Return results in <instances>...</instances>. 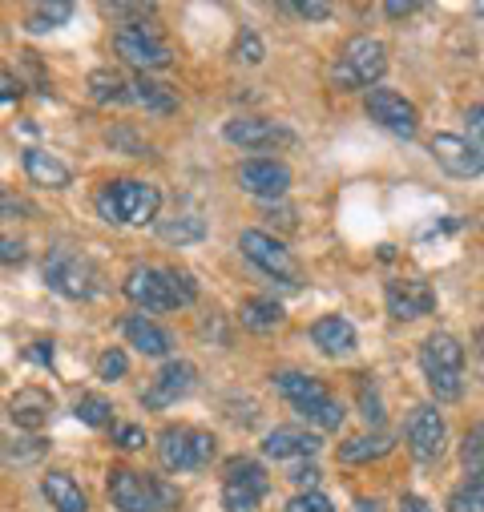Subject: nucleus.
<instances>
[{
	"label": "nucleus",
	"mask_w": 484,
	"mask_h": 512,
	"mask_svg": "<svg viewBox=\"0 0 484 512\" xmlns=\"http://www.w3.org/2000/svg\"><path fill=\"white\" fill-rule=\"evenodd\" d=\"M105 488H109L113 508L121 512H170L182 500L174 484H166L162 476L138 472V468H109Z\"/></svg>",
	"instance_id": "obj_1"
},
{
	"label": "nucleus",
	"mask_w": 484,
	"mask_h": 512,
	"mask_svg": "<svg viewBox=\"0 0 484 512\" xmlns=\"http://www.w3.org/2000/svg\"><path fill=\"white\" fill-rule=\"evenodd\" d=\"M158 206H162V194L154 182H142V178H117V182H105L97 190V214L105 222H121V226H146L158 218Z\"/></svg>",
	"instance_id": "obj_2"
},
{
	"label": "nucleus",
	"mask_w": 484,
	"mask_h": 512,
	"mask_svg": "<svg viewBox=\"0 0 484 512\" xmlns=\"http://www.w3.org/2000/svg\"><path fill=\"white\" fill-rule=\"evenodd\" d=\"M420 367L428 375V388L436 400H444V404L460 400V392H464V375H460L464 371V347L456 335H448V331L428 335L420 347Z\"/></svg>",
	"instance_id": "obj_3"
},
{
	"label": "nucleus",
	"mask_w": 484,
	"mask_h": 512,
	"mask_svg": "<svg viewBox=\"0 0 484 512\" xmlns=\"http://www.w3.org/2000/svg\"><path fill=\"white\" fill-rule=\"evenodd\" d=\"M388 73V45L380 37L359 33L343 45V57L335 61L331 77L339 89H368Z\"/></svg>",
	"instance_id": "obj_4"
},
{
	"label": "nucleus",
	"mask_w": 484,
	"mask_h": 512,
	"mask_svg": "<svg viewBox=\"0 0 484 512\" xmlns=\"http://www.w3.org/2000/svg\"><path fill=\"white\" fill-rule=\"evenodd\" d=\"M113 49H117L121 61L134 65V69H142V73L166 69V65L174 61V57H170V45L162 41V33H158L154 21H130V25H121V29L113 33Z\"/></svg>",
	"instance_id": "obj_5"
},
{
	"label": "nucleus",
	"mask_w": 484,
	"mask_h": 512,
	"mask_svg": "<svg viewBox=\"0 0 484 512\" xmlns=\"http://www.w3.org/2000/svg\"><path fill=\"white\" fill-rule=\"evenodd\" d=\"M41 275H45V283H49L57 295H65V299H93V295H97V267L85 259V254H77V250H69V246L49 250Z\"/></svg>",
	"instance_id": "obj_6"
},
{
	"label": "nucleus",
	"mask_w": 484,
	"mask_h": 512,
	"mask_svg": "<svg viewBox=\"0 0 484 512\" xmlns=\"http://www.w3.org/2000/svg\"><path fill=\"white\" fill-rule=\"evenodd\" d=\"M218 452V440L202 428H166L158 436V460L170 468V472H190V468H202L210 464Z\"/></svg>",
	"instance_id": "obj_7"
},
{
	"label": "nucleus",
	"mask_w": 484,
	"mask_h": 512,
	"mask_svg": "<svg viewBox=\"0 0 484 512\" xmlns=\"http://www.w3.org/2000/svg\"><path fill=\"white\" fill-rule=\"evenodd\" d=\"M267 488H271V480H267L263 464H255V460H230L226 464V480H222V508L226 512H251V508H259Z\"/></svg>",
	"instance_id": "obj_8"
},
{
	"label": "nucleus",
	"mask_w": 484,
	"mask_h": 512,
	"mask_svg": "<svg viewBox=\"0 0 484 512\" xmlns=\"http://www.w3.org/2000/svg\"><path fill=\"white\" fill-rule=\"evenodd\" d=\"M238 250L247 254V259H251L263 275H271V279H283V283H295V279H299V267H295V259H291V250H287L275 234H267V230H242V234H238Z\"/></svg>",
	"instance_id": "obj_9"
},
{
	"label": "nucleus",
	"mask_w": 484,
	"mask_h": 512,
	"mask_svg": "<svg viewBox=\"0 0 484 512\" xmlns=\"http://www.w3.org/2000/svg\"><path fill=\"white\" fill-rule=\"evenodd\" d=\"M130 303L146 307V311H174L182 307L178 303V291H174V279H170V267H134L121 283Z\"/></svg>",
	"instance_id": "obj_10"
},
{
	"label": "nucleus",
	"mask_w": 484,
	"mask_h": 512,
	"mask_svg": "<svg viewBox=\"0 0 484 512\" xmlns=\"http://www.w3.org/2000/svg\"><path fill=\"white\" fill-rule=\"evenodd\" d=\"M404 436H408L412 456H416V460H424V464H432V460H440V452H444L448 424H444V416H440L432 404H420V408H412Z\"/></svg>",
	"instance_id": "obj_11"
},
{
	"label": "nucleus",
	"mask_w": 484,
	"mask_h": 512,
	"mask_svg": "<svg viewBox=\"0 0 484 512\" xmlns=\"http://www.w3.org/2000/svg\"><path fill=\"white\" fill-rule=\"evenodd\" d=\"M368 117L380 121L384 130L396 134V138H416V130H420L416 105L404 101V97L392 93V89H368Z\"/></svg>",
	"instance_id": "obj_12"
},
{
	"label": "nucleus",
	"mask_w": 484,
	"mask_h": 512,
	"mask_svg": "<svg viewBox=\"0 0 484 512\" xmlns=\"http://www.w3.org/2000/svg\"><path fill=\"white\" fill-rule=\"evenodd\" d=\"M428 154L436 158V166L448 178H480L484 174V154L468 138H460V134H436Z\"/></svg>",
	"instance_id": "obj_13"
},
{
	"label": "nucleus",
	"mask_w": 484,
	"mask_h": 512,
	"mask_svg": "<svg viewBox=\"0 0 484 512\" xmlns=\"http://www.w3.org/2000/svg\"><path fill=\"white\" fill-rule=\"evenodd\" d=\"M194 383H198L194 363L170 359V363L150 379V388L142 392V404H146V408H170V404H178V400H186V396L194 392Z\"/></svg>",
	"instance_id": "obj_14"
},
{
	"label": "nucleus",
	"mask_w": 484,
	"mask_h": 512,
	"mask_svg": "<svg viewBox=\"0 0 484 512\" xmlns=\"http://www.w3.org/2000/svg\"><path fill=\"white\" fill-rule=\"evenodd\" d=\"M238 186L247 190V194H255V198L275 202V198L287 194V186H291V170H287L283 162H275V158H251V162H242V166H238Z\"/></svg>",
	"instance_id": "obj_15"
},
{
	"label": "nucleus",
	"mask_w": 484,
	"mask_h": 512,
	"mask_svg": "<svg viewBox=\"0 0 484 512\" xmlns=\"http://www.w3.org/2000/svg\"><path fill=\"white\" fill-rule=\"evenodd\" d=\"M384 303L392 319H420L436 311V291L420 279H392L384 287Z\"/></svg>",
	"instance_id": "obj_16"
},
{
	"label": "nucleus",
	"mask_w": 484,
	"mask_h": 512,
	"mask_svg": "<svg viewBox=\"0 0 484 512\" xmlns=\"http://www.w3.org/2000/svg\"><path fill=\"white\" fill-rule=\"evenodd\" d=\"M222 134L230 146H242V150H271L279 142H291V130H283L279 121H267V117H234L226 121Z\"/></svg>",
	"instance_id": "obj_17"
},
{
	"label": "nucleus",
	"mask_w": 484,
	"mask_h": 512,
	"mask_svg": "<svg viewBox=\"0 0 484 512\" xmlns=\"http://www.w3.org/2000/svg\"><path fill=\"white\" fill-rule=\"evenodd\" d=\"M53 416V396L45 388H21L13 400H9V420L21 428V432H41Z\"/></svg>",
	"instance_id": "obj_18"
},
{
	"label": "nucleus",
	"mask_w": 484,
	"mask_h": 512,
	"mask_svg": "<svg viewBox=\"0 0 484 512\" xmlns=\"http://www.w3.org/2000/svg\"><path fill=\"white\" fill-rule=\"evenodd\" d=\"M263 452L271 460H299V456H315L319 452V436L307 428H275L263 440Z\"/></svg>",
	"instance_id": "obj_19"
},
{
	"label": "nucleus",
	"mask_w": 484,
	"mask_h": 512,
	"mask_svg": "<svg viewBox=\"0 0 484 512\" xmlns=\"http://www.w3.org/2000/svg\"><path fill=\"white\" fill-rule=\"evenodd\" d=\"M311 339L323 355H347L355 351V327L343 315H323L311 323Z\"/></svg>",
	"instance_id": "obj_20"
},
{
	"label": "nucleus",
	"mask_w": 484,
	"mask_h": 512,
	"mask_svg": "<svg viewBox=\"0 0 484 512\" xmlns=\"http://www.w3.org/2000/svg\"><path fill=\"white\" fill-rule=\"evenodd\" d=\"M121 331H126V339H130V347H138L142 355H170V335L154 323V319H146V315H134V319H126L121 323Z\"/></svg>",
	"instance_id": "obj_21"
},
{
	"label": "nucleus",
	"mask_w": 484,
	"mask_h": 512,
	"mask_svg": "<svg viewBox=\"0 0 484 512\" xmlns=\"http://www.w3.org/2000/svg\"><path fill=\"white\" fill-rule=\"evenodd\" d=\"M275 388H279L283 400H291V408H307V404L331 396L315 375H303V371H279V375H275Z\"/></svg>",
	"instance_id": "obj_22"
},
{
	"label": "nucleus",
	"mask_w": 484,
	"mask_h": 512,
	"mask_svg": "<svg viewBox=\"0 0 484 512\" xmlns=\"http://www.w3.org/2000/svg\"><path fill=\"white\" fill-rule=\"evenodd\" d=\"M25 174H29L37 186H49V190H65L69 178H73L61 158H53V154H45V150H37V146L25 150Z\"/></svg>",
	"instance_id": "obj_23"
},
{
	"label": "nucleus",
	"mask_w": 484,
	"mask_h": 512,
	"mask_svg": "<svg viewBox=\"0 0 484 512\" xmlns=\"http://www.w3.org/2000/svg\"><path fill=\"white\" fill-rule=\"evenodd\" d=\"M41 492L49 496V504H53L57 512H89V500H85L81 484H77L69 472H49V476L41 480Z\"/></svg>",
	"instance_id": "obj_24"
},
{
	"label": "nucleus",
	"mask_w": 484,
	"mask_h": 512,
	"mask_svg": "<svg viewBox=\"0 0 484 512\" xmlns=\"http://www.w3.org/2000/svg\"><path fill=\"white\" fill-rule=\"evenodd\" d=\"M89 97L97 105H130L134 101V85L117 69H93L89 73Z\"/></svg>",
	"instance_id": "obj_25"
},
{
	"label": "nucleus",
	"mask_w": 484,
	"mask_h": 512,
	"mask_svg": "<svg viewBox=\"0 0 484 512\" xmlns=\"http://www.w3.org/2000/svg\"><path fill=\"white\" fill-rule=\"evenodd\" d=\"M130 85H134V101H138L142 109H150V113H162V117L178 109V93H174L166 81H154V77L138 73Z\"/></svg>",
	"instance_id": "obj_26"
},
{
	"label": "nucleus",
	"mask_w": 484,
	"mask_h": 512,
	"mask_svg": "<svg viewBox=\"0 0 484 512\" xmlns=\"http://www.w3.org/2000/svg\"><path fill=\"white\" fill-rule=\"evenodd\" d=\"M396 448V436L388 432H372V436H351L347 444H339V460L343 464H363V460H380Z\"/></svg>",
	"instance_id": "obj_27"
},
{
	"label": "nucleus",
	"mask_w": 484,
	"mask_h": 512,
	"mask_svg": "<svg viewBox=\"0 0 484 512\" xmlns=\"http://www.w3.org/2000/svg\"><path fill=\"white\" fill-rule=\"evenodd\" d=\"M238 319H242V327L247 331H255V335H267V331H275V327H283V307L275 303V299H247L238 307Z\"/></svg>",
	"instance_id": "obj_28"
},
{
	"label": "nucleus",
	"mask_w": 484,
	"mask_h": 512,
	"mask_svg": "<svg viewBox=\"0 0 484 512\" xmlns=\"http://www.w3.org/2000/svg\"><path fill=\"white\" fill-rule=\"evenodd\" d=\"M158 238L170 242V246L202 242V238H206V218H198V214H174V218L158 222Z\"/></svg>",
	"instance_id": "obj_29"
},
{
	"label": "nucleus",
	"mask_w": 484,
	"mask_h": 512,
	"mask_svg": "<svg viewBox=\"0 0 484 512\" xmlns=\"http://www.w3.org/2000/svg\"><path fill=\"white\" fill-rule=\"evenodd\" d=\"M69 17H73L69 0H49V5H33V9L25 13V29H29V33H53V29H61Z\"/></svg>",
	"instance_id": "obj_30"
},
{
	"label": "nucleus",
	"mask_w": 484,
	"mask_h": 512,
	"mask_svg": "<svg viewBox=\"0 0 484 512\" xmlns=\"http://www.w3.org/2000/svg\"><path fill=\"white\" fill-rule=\"evenodd\" d=\"M307 424H315V428H323V432H335V428H343V404L335 400V396H323V400H315V404H307V408H295Z\"/></svg>",
	"instance_id": "obj_31"
},
{
	"label": "nucleus",
	"mask_w": 484,
	"mask_h": 512,
	"mask_svg": "<svg viewBox=\"0 0 484 512\" xmlns=\"http://www.w3.org/2000/svg\"><path fill=\"white\" fill-rule=\"evenodd\" d=\"M460 464H464L468 480H484V424H472V428L464 432Z\"/></svg>",
	"instance_id": "obj_32"
},
{
	"label": "nucleus",
	"mask_w": 484,
	"mask_h": 512,
	"mask_svg": "<svg viewBox=\"0 0 484 512\" xmlns=\"http://www.w3.org/2000/svg\"><path fill=\"white\" fill-rule=\"evenodd\" d=\"M355 396H359V416L368 420L372 428L384 424V400H380V388L372 383V375H359L355 379Z\"/></svg>",
	"instance_id": "obj_33"
},
{
	"label": "nucleus",
	"mask_w": 484,
	"mask_h": 512,
	"mask_svg": "<svg viewBox=\"0 0 484 512\" xmlns=\"http://www.w3.org/2000/svg\"><path fill=\"white\" fill-rule=\"evenodd\" d=\"M73 416H77L85 428H105V424L113 420V408H109L105 396H81V400L73 404Z\"/></svg>",
	"instance_id": "obj_34"
},
{
	"label": "nucleus",
	"mask_w": 484,
	"mask_h": 512,
	"mask_svg": "<svg viewBox=\"0 0 484 512\" xmlns=\"http://www.w3.org/2000/svg\"><path fill=\"white\" fill-rule=\"evenodd\" d=\"M448 512H484V480H468L448 496Z\"/></svg>",
	"instance_id": "obj_35"
},
{
	"label": "nucleus",
	"mask_w": 484,
	"mask_h": 512,
	"mask_svg": "<svg viewBox=\"0 0 484 512\" xmlns=\"http://www.w3.org/2000/svg\"><path fill=\"white\" fill-rule=\"evenodd\" d=\"M126 371H130V359H126V351H117V347L101 351V359H97V379L113 383V379H121Z\"/></svg>",
	"instance_id": "obj_36"
},
{
	"label": "nucleus",
	"mask_w": 484,
	"mask_h": 512,
	"mask_svg": "<svg viewBox=\"0 0 484 512\" xmlns=\"http://www.w3.org/2000/svg\"><path fill=\"white\" fill-rule=\"evenodd\" d=\"M109 146L130 150V158H146V154H150V146L130 130V125H121V130H109Z\"/></svg>",
	"instance_id": "obj_37"
},
{
	"label": "nucleus",
	"mask_w": 484,
	"mask_h": 512,
	"mask_svg": "<svg viewBox=\"0 0 484 512\" xmlns=\"http://www.w3.org/2000/svg\"><path fill=\"white\" fill-rule=\"evenodd\" d=\"M267 57V49H263V41L255 37V33H242L238 41H234V61H242V65H259Z\"/></svg>",
	"instance_id": "obj_38"
},
{
	"label": "nucleus",
	"mask_w": 484,
	"mask_h": 512,
	"mask_svg": "<svg viewBox=\"0 0 484 512\" xmlns=\"http://www.w3.org/2000/svg\"><path fill=\"white\" fill-rule=\"evenodd\" d=\"M287 512H335V508H331V500L323 492H299V496H291Z\"/></svg>",
	"instance_id": "obj_39"
},
{
	"label": "nucleus",
	"mask_w": 484,
	"mask_h": 512,
	"mask_svg": "<svg viewBox=\"0 0 484 512\" xmlns=\"http://www.w3.org/2000/svg\"><path fill=\"white\" fill-rule=\"evenodd\" d=\"M287 13H295V17H303V21H327L335 9L327 5V0H299V5H283Z\"/></svg>",
	"instance_id": "obj_40"
},
{
	"label": "nucleus",
	"mask_w": 484,
	"mask_h": 512,
	"mask_svg": "<svg viewBox=\"0 0 484 512\" xmlns=\"http://www.w3.org/2000/svg\"><path fill=\"white\" fill-rule=\"evenodd\" d=\"M113 440L126 448V452H138V448H146V432L138 428V424H117L113 428Z\"/></svg>",
	"instance_id": "obj_41"
},
{
	"label": "nucleus",
	"mask_w": 484,
	"mask_h": 512,
	"mask_svg": "<svg viewBox=\"0 0 484 512\" xmlns=\"http://www.w3.org/2000/svg\"><path fill=\"white\" fill-rule=\"evenodd\" d=\"M33 202L17 198V194H0V218H33Z\"/></svg>",
	"instance_id": "obj_42"
},
{
	"label": "nucleus",
	"mask_w": 484,
	"mask_h": 512,
	"mask_svg": "<svg viewBox=\"0 0 484 512\" xmlns=\"http://www.w3.org/2000/svg\"><path fill=\"white\" fill-rule=\"evenodd\" d=\"M25 263V242L21 238H0V267Z\"/></svg>",
	"instance_id": "obj_43"
},
{
	"label": "nucleus",
	"mask_w": 484,
	"mask_h": 512,
	"mask_svg": "<svg viewBox=\"0 0 484 512\" xmlns=\"http://www.w3.org/2000/svg\"><path fill=\"white\" fill-rule=\"evenodd\" d=\"M17 97H21V77H17L13 69L0 65V105H9V101H17Z\"/></svg>",
	"instance_id": "obj_44"
},
{
	"label": "nucleus",
	"mask_w": 484,
	"mask_h": 512,
	"mask_svg": "<svg viewBox=\"0 0 484 512\" xmlns=\"http://www.w3.org/2000/svg\"><path fill=\"white\" fill-rule=\"evenodd\" d=\"M464 121H468V134L484 146V105H472V109L464 113Z\"/></svg>",
	"instance_id": "obj_45"
},
{
	"label": "nucleus",
	"mask_w": 484,
	"mask_h": 512,
	"mask_svg": "<svg viewBox=\"0 0 484 512\" xmlns=\"http://www.w3.org/2000/svg\"><path fill=\"white\" fill-rule=\"evenodd\" d=\"M291 480L299 484V492H315V484H319V468H295Z\"/></svg>",
	"instance_id": "obj_46"
},
{
	"label": "nucleus",
	"mask_w": 484,
	"mask_h": 512,
	"mask_svg": "<svg viewBox=\"0 0 484 512\" xmlns=\"http://www.w3.org/2000/svg\"><path fill=\"white\" fill-rule=\"evenodd\" d=\"M420 5H416V0H388V5H384V13L392 17V21H400V17H412Z\"/></svg>",
	"instance_id": "obj_47"
},
{
	"label": "nucleus",
	"mask_w": 484,
	"mask_h": 512,
	"mask_svg": "<svg viewBox=\"0 0 484 512\" xmlns=\"http://www.w3.org/2000/svg\"><path fill=\"white\" fill-rule=\"evenodd\" d=\"M29 359L33 363H53V343H33L29 347Z\"/></svg>",
	"instance_id": "obj_48"
},
{
	"label": "nucleus",
	"mask_w": 484,
	"mask_h": 512,
	"mask_svg": "<svg viewBox=\"0 0 484 512\" xmlns=\"http://www.w3.org/2000/svg\"><path fill=\"white\" fill-rule=\"evenodd\" d=\"M404 512H432V504L428 500H420V496H404V504H400Z\"/></svg>",
	"instance_id": "obj_49"
},
{
	"label": "nucleus",
	"mask_w": 484,
	"mask_h": 512,
	"mask_svg": "<svg viewBox=\"0 0 484 512\" xmlns=\"http://www.w3.org/2000/svg\"><path fill=\"white\" fill-rule=\"evenodd\" d=\"M476 351H480V355H484V327H480V331H476Z\"/></svg>",
	"instance_id": "obj_50"
}]
</instances>
